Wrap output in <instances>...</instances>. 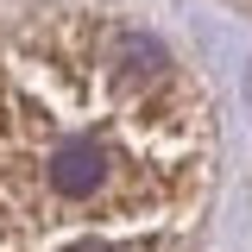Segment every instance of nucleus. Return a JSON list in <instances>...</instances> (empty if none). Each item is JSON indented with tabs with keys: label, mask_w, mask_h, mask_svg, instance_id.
<instances>
[{
	"label": "nucleus",
	"mask_w": 252,
	"mask_h": 252,
	"mask_svg": "<svg viewBox=\"0 0 252 252\" xmlns=\"http://www.w3.org/2000/svg\"><path fill=\"white\" fill-rule=\"evenodd\" d=\"M220 120L177 38L120 0L0 26V252H195Z\"/></svg>",
	"instance_id": "1"
},
{
	"label": "nucleus",
	"mask_w": 252,
	"mask_h": 252,
	"mask_svg": "<svg viewBox=\"0 0 252 252\" xmlns=\"http://www.w3.org/2000/svg\"><path fill=\"white\" fill-rule=\"evenodd\" d=\"M240 6H252V0H240Z\"/></svg>",
	"instance_id": "2"
}]
</instances>
